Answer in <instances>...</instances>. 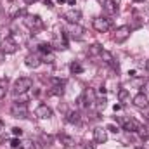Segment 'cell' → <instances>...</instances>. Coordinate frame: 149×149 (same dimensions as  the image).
<instances>
[{"label": "cell", "mask_w": 149, "mask_h": 149, "mask_svg": "<svg viewBox=\"0 0 149 149\" xmlns=\"http://www.w3.org/2000/svg\"><path fill=\"white\" fill-rule=\"evenodd\" d=\"M31 85H33V80H31V78L21 76V78H17V80L14 81L12 90H14V94H24L28 88H31Z\"/></svg>", "instance_id": "1"}, {"label": "cell", "mask_w": 149, "mask_h": 149, "mask_svg": "<svg viewBox=\"0 0 149 149\" xmlns=\"http://www.w3.org/2000/svg\"><path fill=\"white\" fill-rule=\"evenodd\" d=\"M24 24H26L31 31H37L40 28H43V21H42V17L37 16V14H26V16H24Z\"/></svg>", "instance_id": "2"}, {"label": "cell", "mask_w": 149, "mask_h": 149, "mask_svg": "<svg viewBox=\"0 0 149 149\" xmlns=\"http://www.w3.org/2000/svg\"><path fill=\"white\" fill-rule=\"evenodd\" d=\"M10 114L14 118H26L28 116V106H26V102H17L16 101L10 106Z\"/></svg>", "instance_id": "3"}, {"label": "cell", "mask_w": 149, "mask_h": 149, "mask_svg": "<svg viewBox=\"0 0 149 149\" xmlns=\"http://www.w3.org/2000/svg\"><path fill=\"white\" fill-rule=\"evenodd\" d=\"M92 26H94L95 31H99V33H106V31L111 28V19H108V17H95L94 23H92Z\"/></svg>", "instance_id": "4"}, {"label": "cell", "mask_w": 149, "mask_h": 149, "mask_svg": "<svg viewBox=\"0 0 149 149\" xmlns=\"http://www.w3.org/2000/svg\"><path fill=\"white\" fill-rule=\"evenodd\" d=\"M130 31H132V28L130 26H120V28H116V31H114V35H113V40L116 42V43H123L127 38L130 37Z\"/></svg>", "instance_id": "5"}, {"label": "cell", "mask_w": 149, "mask_h": 149, "mask_svg": "<svg viewBox=\"0 0 149 149\" xmlns=\"http://www.w3.org/2000/svg\"><path fill=\"white\" fill-rule=\"evenodd\" d=\"M101 57L104 59V63H106V64H109V66H111L116 73L120 71V63L114 59V56H113L109 50H102V52H101Z\"/></svg>", "instance_id": "6"}, {"label": "cell", "mask_w": 149, "mask_h": 149, "mask_svg": "<svg viewBox=\"0 0 149 149\" xmlns=\"http://www.w3.org/2000/svg\"><path fill=\"white\" fill-rule=\"evenodd\" d=\"M17 49H19V47H17V43H16L10 37H7V38H3V40H2V50H3L5 54H14Z\"/></svg>", "instance_id": "7"}, {"label": "cell", "mask_w": 149, "mask_h": 149, "mask_svg": "<svg viewBox=\"0 0 149 149\" xmlns=\"http://www.w3.org/2000/svg\"><path fill=\"white\" fill-rule=\"evenodd\" d=\"M94 141H95V144H104V142L108 141V132H106V128H102V127L94 128Z\"/></svg>", "instance_id": "8"}, {"label": "cell", "mask_w": 149, "mask_h": 149, "mask_svg": "<svg viewBox=\"0 0 149 149\" xmlns=\"http://www.w3.org/2000/svg\"><path fill=\"white\" fill-rule=\"evenodd\" d=\"M35 116L40 118V120H47V118L52 116V109H50L47 104H40L37 109H35Z\"/></svg>", "instance_id": "9"}, {"label": "cell", "mask_w": 149, "mask_h": 149, "mask_svg": "<svg viewBox=\"0 0 149 149\" xmlns=\"http://www.w3.org/2000/svg\"><path fill=\"white\" fill-rule=\"evenodd\" d=\"M24 64H26L28 68H33V70H35V68H38V66L42 64V59L38 57L37 54H28V56L24 57Z\"/></svg>", "instance_id": "10"}, {"label": "cell", "mask_w": 149, "mask_h": 149, "mask_svg": "<svg viewBox=\"0 0 149 149\" xmlns=\"http://www.w3.org/2000/svg\"><path fill=\"white\" fill-rule=\"evenodd\" d=\"M134 104L137 106V108H148L149 106V99H148V94H144V92H141V94H137L135 97H134Z\"/></svg>", "instance_id": "11"}, {"label": "cell", "mask_w": 149, "mask_h": 149, "mask_svg": "<svg viewBox=\"0 0 149 149\" xmlns=\"http://www.w3.org/2000/svg\"><path fill=\"white\" fill-rule=\"evenodd\" d=\"M121 125H123V130H127V132H135L137 127H139V121H135L134 118H125V120H121Z\"/></svg>", "instance_id": "12"}, {"label": "cell", "mask_w": 149, "mask_h": 149, "mask_svg": "<svg viewBox=\"0 0 149 149\" xmlns=\"http://www.w3.org/2000/svg\"><path fill=\"white\" fill-rule=\"evenodd\" d=\"M64 19H66L68 23H78V21L81 19V12L76 10V9H71V10L64 12Z\"/></svg>", "instance_id": "13"}, {"label": "cell", "mask_w": 149, "mask_h": 149, "mask_svg": "<svg viewBox=\"0 0 149 149\" xmlns=\"http://www.w3.org/2000/svg\"><path fill=\"white\" fill-rule=\"evenodd\" d=\"M71 26L68 28V31H70V37H73V38H81V33H83V28H80L76 23H70Z\"/></svg>", "instance_id": "14"}, {"label": "cell", "mask_w": 149, "mask_h": 149, "mask_svg": "<svg viewBox=\"0 0 149 149\" xmlns=\"http://www.w3.org/2000/svg\"><path fill=\"white\" fill-rule=\"evenodd\" d=\"M102 7L108 14H116V10H118V5L114 0H102Z\"/></svg>", "instance_id": "15"}, {"label": "cell", "mask_w": 149, "mask_h": 149, "mask_svg": "<svg viewBox=\"0 0 149 149\" xmlns=\"http://www.w3.org/2000/svg\"><path fill=\"white\" fill-rule=\"evenodd\" d=\"M135 132H137V135L141 137V141H148L149 139V128L146 125H141V123H139V127H137Z\"/></svg>", "instance_id": "16"}, {"label": "cell", "mask_w": 149, "mask_h": 149, "mask_svg": "<svg viewBox=\"0 0 149 149\" xmlns=\"http://www.w3.org/2000/svg\"><path fill=\"white\" fill-rule=\"evenodd\" d=\"M66 121H68V123H80V113H78V111L68 113V116H66Z\"/></svg>", "instance_id": "17"}, {"label": "cell", "mask_w": 149, "mask_h": 149, "mask_svg": "<svg viewBox=\"0 0 149 149\" xmlns=\"http://www.w3.org/2000/svg\"><path fill=\"white\" fill-rule=\"evenodd\" d=\"M101 52H102V47L99 43H94L88 47V56H101Z\"/></svg>", "instance_id": "18"}, {"label": "cell", "mask_w": 149, "mask_h": 149, "mask_svg": "<svg viewBox=\"0 0 149 149\" xmlns=\"http://www.w3.org/2000/svg\"><path fill=\"white\" fill-rule=\"evenodd\" d=\"M118 99H120V102H127L128 99H130V92L127 90V88H120V92H118Z\"/></svg>", "instance_id": "19"}, {"label": "cell", "mask_w": 149, "mask_h": 149, "mask_svg": "<svg viewBox=\"0 0 149 149\" xmlns=\"http://www.w3.org/2000/svg\"><path fill=\"white\" fill-rule=\"evenodd\" d=\"M70 70H71V73H74V74L83 73V68H81V64H80L78 61H73V63L70 64Z\"/></svg>", "instance_id": "20"}, {"label": "cell", "mask_w": 149, "mask_h": 149, "mask_svg": "<svg viewBox=\"0 0 149 149\" xmlns=\"http://www.w3.org/2000/svg\"><path fill=\"white\" fill-rule=\"evenodd\" d=\"M59 139H61V142H63L66 148H73L74 146V141L71 137H68V135H59Z\"/></svg>", "instance_id": "21"}, {"label": "cell", "mask_w": 149, "mask_h": 149, "mask_svg": "<svg viewBox=\"0 0 149 149\" xmlns=\"http://www.w3.org/2000/svg\"><path fill=\"white\" fill-rule=\"evenodd\" d=\"M38 50H40L43 56H45V54H50V52H52V45H50V43H40V45H38Z\"/></svg>", "instance_id": "22"}, {"label": "cell", "mask_w": 149, "mask_h": 149, "mask_svg": "<svg viewBox=\"0 0 149 149\" xmlns=\"http://www.w3.org/2000/svg\"><path fill=\"white\" fill-rule=\"evenodd\" d=\"M95 106H97V111L101 113L104 108H106V97H102V99H95Z\"/></svg>", "instance_id": "23"}, {"label": "cell", "mask_w": 149, "mask_h": 149, "mask_svg": "<svg viewBox=\"0 0 149 149\" xmlns=\"http://www.w3.org/2000/svg\"><path fill=\"white\" fill-rule=\"evenodd\" d=\"M21 149H35V144L31 141H24V142H21Z\"/></svg>", "instance_id": "24"}, {"label": "cell", "mask_w": 149, "mask_h": 149, "mask_svg": "<svg viewBox=\"0 0 149 149\" xmlns=\"http://www.w3.org/2000/svg\"><path fill=\"white\" fill-rule=\"evenodd\" d=\"M42 61H43V63H52V61H54V54H52V52H50V54H45V56L42 57Z\"/></svg>", "instance_id": "25"}, {"label": "cell", "mask_w": 149, "mask_h": 149, "mask_svg": "<svg viewBox=\"0 0 149 149\" xmlns=\"http://www.w3.org/2000/svg\"><path fill=\"white\" fill-rule=\"evenodd\" d=\"M12 135H14V137H21V135H23V128L14 127V128H12Z\"/></svg>", "instance_id": "26"}, {"label": "cell", "mask_w": 149, "mask_h": 149, "mask_svg": "<svg viewBox=\"0 0 149 149\" xmlns=\"http://www.w3.org/2000/svg\"><path fill=\"white\" fill-rule=\"evenodd\" d=\"M10 146H12V148H21V141L16 137V139H12V141H10Z\"/></svg>", "instance_id": "27"}, {"label": "cell", "mask_w": 149, "mask_h": 149, "mask_svg": "<svg viewBox=\"0 0 149 149\" xmlns=\"http://www.w3.org/2000/svg\"><path fill=\"white\" fill-rule=\"evenodd\" d=\"M73 149H92V146H85V144H74Z\"/></svg>", "instance_id": "28"}, {"label": "cell", "mask_w": 149, "mask_h": 149, "mask_svg": "<svg viewBox=\"0 0 149 149\" xmlns=\"http://www.w3.org/2000/svg\"><path fill=\"white\" fill-rule=\"evenodd\" d=\"M108 130H109V132H113V134H118V132H120V128H118L116 125H109V127H108Z\"/></svg>", "instance_id": "29"}, {"label": "cell", "mask_w": 149, "mask_h": 149, "mask_svg": "<svg viewBox=\"0 0 149 149\" xmlns=\"http://www.w3.org/2000/svg\"><path fill=\"white\" fill-rule=\"evenodd\" d=\"M3 130H5V123L0 120V135H3Z\"/></svg>", "instance_id": "30"}, {"label": "cell", "mask_w": 149, "mask_h": 149, "mask_svg": "<svg viewBox=\"0 0 149 149\" xmlns=\"http://www.w3.org/2000/svg\"><path fill=\"white\" fill-rule=\"evenodd\" d=\"M3 61H5V52H3V50L0 49V64H2Z\"/></svg>", "instance_id": "31"}, {"label": "cell", "mask_w": 149, "mask_h": 149, "mask_svg": "<svg viewBox=\"0 0 149 149\" xmlns=\"http://www.w3.org/2000/svg\"><path fill=\"white\" fill-rule=\"evenodd\" d=\"M3 97H5V87L0 85V99H3Z\"/></svg>", "instance_id": "32"}, {"label": "cell", "mask_w": 149, "mask_h": 149, "mask_svg": "<svg viewBox=\"0 0 149 149\" xmlns=\"http://www.w3.org/2000/svg\"><path fill=\"white\" fill-rule=\"evenodd\" d=\"M144 94H149V80L144 83Z\"/></svg>", "instance_id": "33"}, {"label": "cell", "mask_w": 149, "mask_h": 149, "mask_svg": "<svg viewBox=\"0 0 149 149\" xmlns=\"http://www.w3.org/2000/svg\"><path fill=\"white\" fill-rule=\"evenodd\" d=\"M113 109H114V113L120 111V109H121V104H114V108H113Z\"/></svg>", "instance_id": "34"}, {"label": "cell", "mask_w": 149, "mask_h": 149, "mask_svg": "<svg viewBox=\"0 0 149 149\" xmlns=\"http://www.w3.org/2000/svg\"><path fill=\"white\" fill-rule=\"evenodd\" d=\"M33 2H35V0H24V3H28V5H30V3H33Z\"/></svg>", "instance_id": "35"}, {"label": "cell", "mask_w": 149, "mask_h": 149, "mask_svg": "<svg viewBox=\"0 0 149 149\" xmlns=\"http://www.w3.org/2000/svg\"><path fill=\"white\" fill-rule=\"evenodd\" d=\"M68 3H70V5H74V0H68Z\"/></svg>", "instance_id": "36"}, {"label": "cell", "mask_w": 149, "mask_h": 149, "mask_svg": "<svg viewBox=\"0 0 149 149\" xmlns=\"http://www.w3.org/2000/svg\"><path fill=\"white\" fill-rule=\"evenodd\" d=\"M146 70H149V61L146 63Z\"/></svg>", "instance_id": "37"}, {"label": "cell", "mask_w": 149, "mask_h": 149, "mask_svg": "<svg viewBox=\"0 0 149 149\" xmlns=\"http://www.w3.org/2000/svg\"><path fill=\"white\" fill-rule=\"evenodd\" d=\"M57 2H59V3H64V2H66V0H57Z\"/></svg>", "instance_id": "38"}, {"label": "cell", "mask_w": 149, "mask_h": 149, "mask_svg": "<svg viewBox=\"0 0 149 149\" xmlns=\"http://www.w3.org/2000/svg\"><path fill=\"white\" fill-rule=\"evenodd\" d=\"M134 2H144V0H134Z\"/></svg>", "instance_id": "39"}, {"label": "cell", "mask_w": 149, "mask_h": 149, "mask_svg": "<svg viewBox=\"0 0 149 149\" xmlns=\"http://www.w3.org/2000/svg\"><path fill=\"white\" fill-rule=\"evenodd\" d=\"M135 149H144V148H135Z\"/></svg>", "instance_id": "40"}]
</instances>
